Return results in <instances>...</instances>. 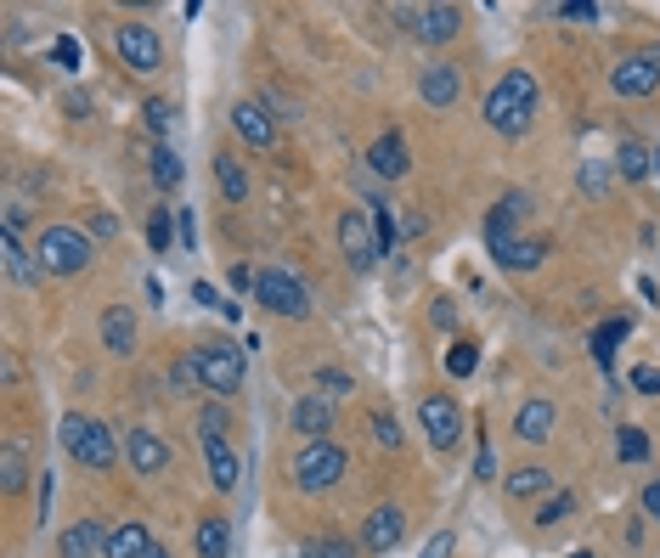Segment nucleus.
Returning a JSON list of instances; mask_svg holds the SVG:
<instances>
[{
  "label": "nucleus",
  "instance_id": "nucleus-1",
  "mask_svg": "<svg viewBox=\"0 0 660 558\" xmlns=\"http://www.w3.org/2000/svg\"><path fill=\"white\" fill-rule=\"evenodd\" d=\"M480 118H486L497 136H525L531 118H536V73H531V68H509V73H502L497 86L486 91Z\"/></svg>",
  "mask_w": 660,
  "mask_h": 558
},
{
  "label": "nucleus",
  "instance_id": "nucleus-50",
  "mask_svg": "<svg viewBox=\"0 0 660 558\" xmlns=\"http://www.w3.org/2000/svg\"><path fill=\"white\" fill-rule=\"evenodd\" d=\"M644 513H649V520H660V480L644 486Z\"/></svg>",
  "mask_w": 660,
  "mask_h": 558
},
{
  "label": "nucleus",
  "instance_id": "nucleus-15",
  "mask_svg": "<svg viewBox=\"0 0 660 558\" xmlns=\"http://www.w3.org/2000/svg\"><path fill=\"white\" fill-rule=\"evenodd\" d=\"M407 164H412V158H407V136H401V130H384V136L367 147V170H373L378 181H401Z\"/></svg>",
  "mask_w": 660,
  "mask_h": 558
},
{
  "label": "nucleus",
  "instance_id": "nucleus-4",
  "mask_svg": "<svg viewBox=\"0 0 660 558\" xmlns=\"http://www.w3.org/2000/svg\"><path fill=\"white\" fill-rule=\"evenodd\" d=\"M344 468H351V457H344L333 441H305L299 446V457H294V486L299 491H333L339 480H344Z\"/></svg>",
  "mask_w": 660,
  "mask_h": 558
},
{
  "label": "nucleus",
  "instance_id": "nucleus-6",
  "mask_svg": "<svg viewBox=\"0 0 660 558\" xmlns=\"http://www.w3.org/2000/svg\"><path fill=\"white\" fill-rule=\"evenodd\" d=\"M192 362H198V378H204L209 395H238L243 389V350L238 344L209 339V344L192 350Z\"/></svg>",
  "mask_w": 660,
  "mask_h": 558
},
{
  "label": "nucleus",
  "instance_id": "nucleus-53",
  "mask_svg": "<svg viewBox=\"0 0 660 558\" xmlns=\"http://www.w3.org/2000/svg\"><path fill=\"white\" fill-rule=\"evenodd\" d=\"M423 231V215H401V237H418Z\"/></svg>",
  "mask_w": 660,
  "mask_h": 558
},
{
  "label": "nucleus",
  "instance_id": "nucleus-19",
  "mask_svg": "<svg viewBox=\"0 0 660 558\" xmlns=\"http://www.w3.org/2000/svg\"><path fill=\"white\" fill-rule=\"evenodd\" d=\"M102 344H107V355H130L136 350V316H130V305H107L102 310Z\"/></svg>",
  "mask_w": 660,
  "mask_h": 558
},
{
  "label": "nucleus",
  "instance_id": "nucleus-2",
  "mask_svg": "<svg viewBox=\"0 0 660 558\" xmlns=\"http://www.w3.org/2000/svg\"><path fill=\"white\" fill-rule=\"evenodd\" d=\"M57 434H62V452H68L73 463H86L91 474H107L113 463H120L113 429H107V423H96V418H86V412H68Z\"/></svg>",
  "mask_w": 660,
  "mask_h": 558
},
{
  "label": "nucleus",
  "instance_id": "nucleus-29",
  "mask_svg": "<svg viewBox=\"0 0 660 558\" xmlns=\"http://www.w3.org/2000/svg\"><path fill=\"white\" fill-rule=\"evenodd\" d=\"M226 553H231V525L220 520V513L198 520V558H226Z\"/></svg>",
  "mask_w": 660,
  "mask_h": 558
},
{
  "label": "nucleus",
  "instance_id": "nucleus-34",
  "mask_svg": "<svg viewBox=\"0 0 660 558\" xmlns=\"http://www.w3.org/2000/svg\"><path fill=\"white\" fill-rule=\"evenodd\" d=\"M615 452H621V463H644V457H649V434L627 423V429L615 434Z\"/></svg>",
  "mask_w": 660,
  "mask_h": 558
},
{
  "label": "nucleus",
  "instance_id": "nucleus-37",
  "mask_svg": "<svg viewBox=\"0 0 660 558\" xmlns=\"http://www.w3.org/2000/svg\"><path fill=\"white\" fill-rule=\"evenodd\" d=\"M170 389H175V395H192V389H204V378H198V362H192V355H181V362L170 367Z\"/></svg>",
  "mask_w": 660,
  "mask_h": 558
},
{
  "label": "nucleus",
  "instance_id": "nucleus-20",
  "mask_svg": "<svg viewBox=\"0 0 660 558\" xmlns=\"http://www.w3.org/2000/svg\"><path fill=\"white\" fill-rule=\"evenodd\" d=\"M152 547H159V542L147 536L141 520H120V525L107 531V558H147Z\"/></svg>",
  "mask_w": 660,
  "mask_h": 558
},
{
  "label": "nucleus",
  "instance_id": "nucleus-12",
  "mask_svg": "<svg viewBox=\"0 0 660 558\" xmlns=\"http://www.w3.org/2000/svg\"><path fill=\"white\" fill-rule=\"evenodd\" d=\"M125 457H130V474H147V480L175 463V452H170L152 429H130V434H125Z\"/></svg>",
  "mask_w": 660,
  "mask_h": 558
},
{
  "label": "nucleus",
  "instance_id": "nucleus-8",
  "mask_svg": "<svg viewBox=\"0 0 660 558\" xmlns=\"http://www.w3.org/2000/svg\"><path fill=\"white\" fill-rule=\"evenodd\" d=\"M610 86H615V96H649V91H660V46H649V52H638V57H621L615 68H610Z\"/></svg>",
  "mask_w": 660,
  "mask_h": 558
},
{
  "label": "nucleus",
  "instance_id": "nucleus-33",
  "mask_svg": "<svg viewBox=\"0 0 660 558\" xmlns=\"http://www.w3.org/2000/svg\"><path fill=\"white\" fill-rule=\"evenodd\" d=\"M299 558H356V547L344 542V536H310L299 547Z\"/></svg>",
  "mask_w": 660,
  "mask_h": 558
},
{
  "label": "nucleus",
  "instance_id": "nucleus-48",
  "mask_svg": "<svg viewBox=\"0 0 660 558\" xmlns=\"http://www.w3.org/2000/svg\"><path fill=\"white\" fill-rule=\"evenodd\" d=\"M565 18H581V23H593L599 18V7H593V0H570V7H559Z\"/></svg>",
  "mask_w": 660,
  "mask_h": 558
},
{
  "label": "nucleus",
  "instance_id": "nucleus-23",
  "mask_svg": "<svg viewBox=\"0 0 660 558\" xmlns=\"http://www.w3.org/2000/svg\"><path fill=\"white\" fill-rule=\"evenodd\" d=\"M204 457H209V480H215V491H238V480H243L238 452H231L226 441H204Z\"/></svg>",
  "mask_w": 660,
  "mask_h": 558
},
{
  "label": "nucleus",
  "instance_id": "nucleus-30",
  "mask_svg": "<svg viewBox=\"0 0 660 558\" xmlns=\"http://www.w3.org/2000/svg\"><path fill=\"white\" fill-rule=\"evenodd\" d=\"M621 339H633V316H615V322H604L593 333V355H599V367H615V344Z\"/></svg>",
  "mask_w": 660,
  "mask_h": 558
},
{
  "label": "nucleus",
  "instance_id": "nucleus-45",
  "mask_svg": "<svg viewBox=\"0 0 660 558\" xmlns=\"http://www.w3.org/2000/svg\"><path fill=\"white\" fill-rule=\"evenodd\" d=\"M452 547H457V542H452V531H435L430 542H423V553H418V558H452Z\"/></svg>",
  "mask_w": 660,
  "mask_h": 558
},
{
  "label": "nucleus",
  "instance_id": "nucleus-5",
  "mask_svg": "<svg viewBox=\"0 0 660 558\" xmlns=\"http://www.w3.org/2000/svg\"><path fill=\"white\" fill-rule=\"evenodd\" d=\"M254 299H260L265 310L288 316V322H305V316H310V288L299 283L294 271H277V265H265V271L254 276Z\"/></svg>",
  "mask_w": 660,
  "mask_h": 558
},
{
  "label": "nucleus",
  "instance_id": "nucleus-9",
  "mask_svg": "<svg viewBox=\"0 0 660 558\" xmlns=\"http://www.w3.org/2000/svg\"><path fill=\"white\" fill-rule=\"evenodd\" d=\"M418 418H423V429H430V446L435 452H452L463 441V407L452 401V395H423Z\"/></svg>",
  "mask_w": 660,
  "mask_h": 558
},
{
  "label": "nucleus",
  "instance_id": "nucleus-42",
  "mask_svg": "<svg viewBox=\"0 0 660 558\" xmlns=\"http://www.w3.org/2000/svg\"><path fill=\"white\" fill-rule=\"evenodd\" d=\"M317 384H322V395H351V389H356V378H351V373H339V367H322Z\"/></svg>",
  "mask_w": 660,
  "mask_h": 558
},
{
  "label": "nucleus",
  "instance_id": "nucleus-7",
  "mask_svg": "<svg viewBox=\"0 0 660 558\" xmlns=\"http://www.w3.org/2000/svg\"><path fill=\"white\" fill-rule=\"evenodd\" d=\"M113 52H120V62L130 73H159L164 68V39L152 34L147 23H120V29H113Z\"/></svg>",
  "mask_w": 660,
  "mask_h": 558
},
{
  "label": "nucleus",
  "instance_id": "nucleus-31",
  "mask_svg": "<svg viewBox=\"0 0 660 558\" xmlns=\"http://www.w3.org/2000/svg\"><path fill=\"white\" fill-rule=\"evenodd\" d=\"M141 118H147V130H152V136L164 141V136L175 130V118H181V113H175V102H164V96H152V102L141 107Z\"/></svg>",
  "mask_w": 660,
  "mask_h": 558
},
{
  "label": "nucleus",
  "instance_id": "nucleus-32",
  "mask_svg": "<svg viewBox=\"0 0 660 558\" xmlns=\"http://www.w3.org/2000/svg\"><path fill=\"white\" fill-rule=\"evenodd\" d=\"M367 204H373V237H378V254H390V249H396V237H401V226H396V215L384 209L378 197H367Z\"/></svg>",
  "mask_w": 660,
  "mask_h": 558
},
{
  "label": "nucleus",
  "instance_id": "nucleus-17",
  "mask_svg": "<svg viewBox=\"0 0 660 558\" xmlns=\"http://www.w3.org/2000/svg\"><path fill=\"white\" fill-rule=\"evenodd\" d=\"M57 553H62V558H96V553H107V531H102L96 520H73V525L57 536Z\"/></svg>",
  "mask_w": 660,
  "mask_h": 558
},
{
  "label": "nucleus",
  "instance_id": "nucleus-36",
  "mask_svg": "<svg viewBox=\"0 0 660 558\" xmlns=\"http://www.w3.org/2000/svg\"><path fill=\"white\" fill-rule=\"evenodd\" d=\"M23 480H29L23 446H7V463H0V486H7V491H23Z\"/></svg>",
  "mask_w": 660,
  "mask_h": 558
},
{
  "label": "nucleus",
  "instance_id": "nucleus-35",
  "mask_svg": "<svg viewBox=\"0 0 660 558\" xmlns=\"http://www.w3.org/2000/svg\"><path fill=\"white\" fill-rule=\"evenodd\" d=\"M226 429H231V412H226L220 401H209V407L198 412V434H204V441H226Z\"/></svg>",
  "mask_w": 660,
  "mask_h": 558
},
{
  "label": "nucleus",
  "instance_id": "nucleus-10",
  "mask_svg": "<svg viewBox=\"0 0 660 558\" xmlns=\"http://www.w3.org/2000/svg\"><path fill=\"white\" fill-rule=\"evenodd\" d=\"M339 249H344V260H351L356 271L378 265V237H373V226H367L362 209H344L339 215Z\"/></svg>",
  "mask_w": 660,
  "mask_h": 558
},
{
  "label": "nucleus",
  "instance_id": "nucleus-16",
  "mask_svg": "<svg viewBox=\"0 0 660 558\" xmlns=\"http://www.w3.org/2000/svg\"><path fill=\"white\" fill-rule=\"evenodd\" d=\"M231 130H238L249 147H271V141H277V118H271L260 102H238V107H231Z\"/></svg>",
  "mask_w": 660,
  "mask_h": 558
},
{
  "label": "nucleus",
  "instance_id": "nucleus-39",
  "mask_svg": "<svg viewBox=\"0 0 660 558\" xmlns=\"http://www.w3.org/2000/svg\"><path fill=\"white\" fill-rule=\"evenodd\" d=\"M570 508H576V497H570V491H559V497H548V502H542V508H536V525H559V520H565V513H570Z\"/></svg>",
  "mask_w": 660,
  "mask_h": 558
},
{
  "label": "nucleus",
  "instance_id": "nucleus-46",
  "mask_svg": "<svg viewBox=\"0 0 660 558\" xmlns=\"http://www.w3.org/2000/svg\"><path fill=\"white\" fill-rule=\"evenodd\" d=\"M52 57H57L62 68H80V39H68V34H62L57 46H52Z\"/></svg>",
  "mask_w": 660,
  "mask_h": 558
},
{
  "label": "nucleus",
  "instance_id": "nucleus-14",
  "mask_svg": "<svg viewBox=\"0 0 660 558\" xmlns=\"http://www.w3.org/2000/svg\"><path fill=\"white\" fill-rule=\"evenodd\" d=\"M418 96L430 102L435 113H446V107L463 96V73H457L452 62H430V68L418 73Z\"/></svg>",
  "mask_w": 660,
  "mask_h": 558
},
{
  "label": "nucleus",
  "instance_id": "nucleus-43",
  "mask_svg": "<svg viewBox=\"0 0 660 558\" xmlns=\"http://www.w3.org/2000/svg\"><path fill=\"white\" fill-rule=\"evenodd\" d=\"M627 384H633L638 395H660V367H633Z\"/></svg>",
  "mask_w": 660,
  "mask_h": 558
},
{
  "label": "nucleus",
  "instance_id": "nucleus-38",
  "mask_svg": "<svg viewBox=\"0 0 660 558\" xmlns=\"http://www.w3.org/2000/svg\"><path fill=\"white\" fill-rule=\"evenodd\" d=\"M475 367H480V350H475V344H452V355H446V373H452V378H469Z\"/></svg>",
  "mask_w": 660,
  "mask_h": 558
},
{
  "label": "nucleus",
  "instance_id": "nucleus-49",
  "mask_svg": "<svg viewBox=\"0 0 660 558\" xmlns=\"http://www.w3.org/2000/svg\"><path fill=\"white\" fill-rule=\"evenodd\" d=\"M491 474H497V452L480 446V457H475V480H491Z\"/></svg>",
  "mask_w": 660,
  "mask_h": 558
},
{
  "label": "nucleus",
  "instance_id": "nucleus-22",
  "mask_svg": "<svg viewBox=\"0 0 660 558\" xmlns=\"http://www.w3.org/2000/svg\"><path fill=\"white\" fill-rule=\"evenodd\" d=\"M457 29H463L457 7H423L418 12V39L423 46H446V39H457Z\"/></svg>",
  "mask_w": 660,
  "mask_h": 558
},
{
  "label": "nucleus",
  "instance_id": "nucleus-3",
  "mask_svg": "<svg viewBox=\"0 0 660 558\" xmlns=\"http://www.w3.org/2000/svg\"><path fill=\"white\" fill-rule=\"evenodd\" d=\"M34 254L46 260L52 276H80L91 265V237L80 226H46L41 237H34Z\"/></svg>",
  "mask_w": 660,
  "mask_h": 558
},
{
  "label": "nucleus",
  "instance_id": "nucleus-54",
  "mask_svg": "<svg viewBox=\"0 0 660 558\" xmlns=\"http://www.w3.org/2000/svg\"><path fill=\"white\" fill-rule=\"evenodd\" d=\"M147 558H175V553H170V547H152V553H147Z\"/></svg>",
  "mask_w": 660,
  "mask_h": 558
},
{
  "label": "nucleus",
  "instance_id": "nucleus-11",
  "mask_svg": "<svg viewBox=\"0 0 660 558\" xmlns=\"http://www.w3.org/2000/svg\"><path fill=\"white\" fill-rule=\"evenodd\" d=\"M401 536H407V513H401L396 502H378L367 520H362V547H367V553H390Z\"/></svg>",
  "mask_w": 660,
  "mask_h": 558
},
{
  "label": "nucleus",
  "instance_id": "nucleus-28",
  "mask_svg": "<svg viewBox=\"0 0 660 558\" xmlns=\"http://www.w3.org/2000/svg\"><path fill=\"white\" fill-rule=\"evenodd\" d=\"M615 170L627 175V181H644V175L655 170V152H649L638 136H627V141H621V152H615Z\"/></svg>",
  "mask_w": 660,
  "mask_h": 558
},
{
  "label": "nucleus",
  "instance_id": "nucleus-40",
  "mask_svg": "<svg viewBox=\"0 0 660 558\" xmlns=\"http://www.w3.org/2000/svg\"><path fill=\"white\" fill-rule=\"evenodd\" d=\"M147 243H152V254H170V209H159L147 220Z\"/></svg>",
  "mask_w": 660,
  "mask_h": 558
},
{
  "label": "nucleus",
  "instance_id": "nucleus-24",
  "mask_svg": "<svg viewBox=\"0 0 660 558\" xmlns=\"http://www.w3.org/2000/svg\"><path fill=\"white\" fill-rule=\"evenodd\" d=\"M147 175H152V186H159V192H175V186L186 181V164L175 158V147H170V141H159V147L147 152Z\"/></svg>",
  "mask_w": 660,
  "mask_h": 558
},
{
  "label": "nucleus",
  "instance_id": "nucleus-44",
  "mask_svg": "<svg viewBox=\"0 0 660 558\" xmlns=\"http://www.w3.org/2000/svg\"><path fill=\"white\" fill-rule=\"evenodd\" d=\"M430 322H435L441 333H452V328H457V305H452V299H435V305H430Z\"/></svg>",
  "mask_w": 660,
  "mask_h": 558
},
{
  "label": "nucleus",
  "instance_id": "nucleus-41",
  "mask_svg": "<svg viewBox=\"0 0 660 558\" xmlns=\"http://www.w3.org/2000/svg\"><path fill=\"white\" fill-rule=\"evenodd\" d=\"M373 441L396 452V446H401V423H396L390 412H373Z\"/></svg>",
  "mask_w": 660,
  "mask_h": 558
},
{
  "label": "nucleus",
  "instance_id": "nucleus-25",
  "mask_svg": "<svg viewBox=\"0 0 660 558\" xmlns=\"http://www.w3.org/2000/svg\"><path fill=\"white\" fill-rule=\"evenodd\" d=\"M554 401H525L520 407V418H514V434H520V441H548V434H554Z\"/></svg>",
  "mask_w": 660,
  "mask_h": 558
},
{
  "label": "nucleus",
  "instance_id": "nucleus-13",
  "mask_svg": "<svg viewBox=\"0 0 660 558\" xmlns=\"http://www.w3.org/2000/svg\"><path fill=\"white\" fill-rule=\"evenodd\" d=\"M0 260H7V276H12V283H23V288H41L46 260L34 254V249H23V237H18V231H0Z\"/></svg>",
  "mask_w": 660,
  "mask_h": 558
},
{
  "label": "nucleus",
  "instance_id": "nucleus-47",
  "mask_svg": "<svg viewBox=\"0 0 660 558\" xmlns=\"http://www.w3.org/2000/svg\"><path fill=\"white\" fill-rule=\"evenodd\" d=\"M192 299H198L204 310H226V299L215 294V283H192Z\"/></svg>",
  "mask_w": 660,
  "mask_h": 558
},
{
  "label": "nucleus",
  "instance_id": "nucleus-52",
  "mask_svg": "<svg viewBox=\"0 0 660 558\" xmlns=\"http://www.w3.org/2000/svg\"><path fill=\"white\" fill-rule=\"evenodd\" d=\"M181 249H198V226H192L186 209H181Z\"/></svg>",
  "mask_w": 660,
  "mask_h": 558
},
{
  "label": "nucleus",
  "instance_id": "nucleus-27",
  "mask_svg": "<svg viewBox=\"0 0 660 558\" xmlns=\"http://www.w3.org/2000/svg\"><path fill=\"white\" fill-rule=\"evenodd\" d=\"M215 181L226 192V204H243V197H249V175H243V164L231 152H215Z\"/></svg>",
  "mask_w": 660,
  "mask_h": 558
},
{
  "label": "nucleus",
  "instance_id": "nucleus-21",
  "mask_svg": "<svg viewBox=\"0 0 660 558\" xmlns=\"http://www.w3.org/2000/svg\"><path fill=\"white\" fill-rule=\"evenodd\" d=\"M294 429L305 434V441H328V429H333V407L322 401V395H299V401H294Z\"/></svg>",
  "mask_w": 660,
  "mask_h": 558
},
{
  "label": "nucleus",
  "instance_id": "nucleus-55",
  "mask_svg": "<svg viewBox=\"0 0 660 558\" xmlns=\"http://www.w3.org/2000/svg\"><path fill=\"white\" fill-rule=\"evenodd\" d=\"M570 558H593V553H570Z\"/></svg>",
  "mask_w": 660,
  "mask_h": 558
},
{
  "label": "nucleus",
  "instance_id": "nucleus-18",
  "mask_svg": "<svg viewBox=\"0 0 660 558\" xmlns=\"http://www.w3.org/2000/svg\"><path fill=\"white\" fill-rule=\"evenodd\" d=\"M491 249V260L502 265V271H536L542 265V243H531V237H497V243H486Z\"/></svg>",
  "mask_w": 660,
  "mask_h": 558
},
{
  "label": "nucleus",
  "instance_id": "nucleus-51",
  "mask_svg": "<svg viewBox=\"0 0 660 558\" xmlns=\"http://www.w3.org/2000/svg\"><path fill=\"white\" fill-rule=\"evenodd\" d=\"M254 276H260V271H249V265H231V288H238V294H243V288H254Z\"/></svg>",
  "mask_w": 660,
  "mask_h": 558
},
{
  "label": "nucleus",
  "instance_id": "nucleus-26",
  "mask_svg": "<svg viewBox=\"0 0 660 558\" xmlns=\"http://www.w3.org/2000/svg\"><path fill=\"white\" fill-rule=\"evenodd\" d=\"M548 491H554V474L542 468V463H525V468H514V474H509V497H514V502L548 497Z\"/></svg>",
  "mask_w": 660,
  "mask_h": 558
}]
</instances>
